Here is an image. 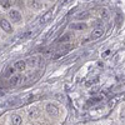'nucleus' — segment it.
<instances>
[{
	"instance_id": "9",
	"label": "nucleus",
	"mask_w": 125,
	"mask_h": 125,
	"mask_svg": "<svg viewBox=\"0 0 125 125\" xmlns=\"http://www.w3.org/2000/svg\"><path fill=\"white\" fill-rule=\"evenodd\" d=\"M70 28L74 29V30H83V29L86 28V25H85L84 23H78V24H71Z\"/></svg>"
},
{
	"instance_id": "20",
	"label": "nucleus",
	"mask_w": 125,
	"mask_h": 125,
	"mask_svg": "<svg viewBox=\"0 0 125 125\" xmlns=\"http://www.w3.org/2000/svg\"><path fill=\"white\" fill-rule=\"evenodd\" d=\"M3 95H4V93H3L1 90H0V96H3Z\"/></svg>"
},
{
	"instance_id": "17",
	"label": "nucleus",
	"mask_w": 125,
	"mask_h": 125,
	"mask_svg": "<svg viewBox=\"0 0 125 125\" xmlns=\"http://www.w3.org/2000/svg\"><path fill=\"white\" fill-rule=\"evenodd\" d=\"M35 62H36V58H30V59H29V64L35 65Z\"/></svg>"
},
{
	"instance_id": "6",
	"label": "nucleus",
	"mask_w": 125,
	"mask_h": 125,
	"mask_svg": "<svg viewBox=\"0 0 125 125\" xmlns=\"http://www.w3.org/2000/svg\"><path fill=\"white\" fill-rule=\"evenodd\" d=\"M25 68H26V61H25V60H19V61L15 62V69L23 71Z\"/></svg>"
},
{
	"instance_id": "3",
	"label": "nucleus",
	"mask_w": 125,
	"mask_h": 125,
	"mask_svg": "<svg viewBox=\"0 0 125 125\" xmlns=\"http://www.w3.org/2000/svg\"><path fill=\"white\" fill-rule=\"evenodd\" d=\"M9 16H10V19H11L13 21H15V23L20 21V19H21V14H20L18 10H10V11H9Z\"/></svg>"
},
{
	"instance_id": "13",
	"label": "nucleus",
	"mask_w": 125,
	"mask_h": 125,
	"mask_svg": "<svg viewBox=\"0 0 125 125\" xmlns=\"http://www.w3.org/2000/svg\"><path fill=\"white\" fill-rule=\"evenodd\" d=\"M76 18H78V19H86V18H89V14L85 13V11H84V13H78V14H76Z\"/></svg>"
},
{
	"instance_id": "14",
	"label": "nucleus",
	"mask_w": 125,
	"mask_h": 125,
	"mask_svg": "<svg viewBox=\"0 0 125 125\" xmlns=\"http://www.w3.org/2000/svg\"><path fill=\"white\" fill-rule=\"evenodd\" d=\"M0 4H1V6L5 8V9H8L10 6V1H8V0H3V1H0Z\"/></svg>"
},
{
	"instance_id": "8",
	"label": "nucleus",
	"mask_w": 125,
	"mask_h": 125,
	"mask_svg": "<svg viewBox=\"0 0 125 125\" xmlns=\"http://www.w3.org/2000/svg\"><path fill=\"white\" fill-rule=\"evenodd\" d=\"M21 123H23V120L19 115H13L11 116V124L13 125H21Z\"/></svg>"
},
{
	"instance_id": "19",
	"label": "nucleus",
	"mask_w": 125,
	"mask_h": 125,
	"mask_svg": "<svg viewBox=\"0 0 125 125\" xmlns=\"http://www.w3.org/2000/svg\"><path fill=\"white\" fill-rule=\"evenodd\" d=\"M109 54H110V50H106V51H105V53H104V54H103V56H108Z\"/></svg>"
},
{
	"instance_id": "10",
	"label": "nucleus",
	"mask_w": 125,
	"mask_h": 125,
	"mask_svg": "<svg viewBox=\"0 0 125 125\" xmlns=\"http://www.w3.org/2000/svg\"><path fill=\"white\" fill-rule=\"evenodd\" d=\"M28 5H29L31 9H39V8H41V4H40L39 1H29Z\"/></svg>"
},
{
	"instance_id": "18",
	"label": "nucleus",
	"mask_w": 125,
	"mask_h": 125,
	"mask_svg": "<svg viewBox=\"0 0 125 125\" xmlns=\"http://www.w3.org/2000/svg\"><path fill=\"white\" fill-rule=\"evenodd\" d=\"M15 71V68H9L8 71H6V75H10V74H13V73Z\"/></svg>"
},
{
	"instance_id": "5",
	"label": "nucleus",
	"mask_w": 125,
	"mask_h": 125,
	"mask_svg": "<svg viewBox=\"0 0 125 125\" xmlns=\"http://www.w3.org/2000/svg\"><path fill=\"white\" fill-rule=\"evenodd\" d=\"M103 34H104L103 28H95L91 33V36H93V39H99V38L103 36Z\"/></svg>"
},
{
	"instance_id": "7",
	"label": "nucleus",
	"mask_w": 125,
	"mask_h": 125,
	"mask_svg": "<svg viewBox=\"0 0 125 125\" xmlns=\"http://www.w3.org/2000/svg\"><path fill=\"white\" fill-rule=\"evenodd\" d=\"M20 81H21V76L20 75H13L10 78V84L11 85H18Z\"/></svg>"
},
{
	"instance_id": "12",
	"label": "nucleus",
	"mask_w": 125,
	"mask_h": 125,
	"mask_svg": "<svg viewBox=\"0 0 125 125\" xmlns=\"http://www.w3.org/2000/svg\"><path fill=\"white\" fill-rule=\"evenodd\" d=\"M29 115H30V118H36V116L39 115V114H38V109H36V108H31Z\"/></svg>"
},
{
	"instance_id": "11",
	"label": "nucleus",
	"mask_w": 125,
	"mask_h": 125,
	"mask_svg": "<svg viewBox=\"0 0 125 125\" xmlns=\"http://www.w3.org/2000/svg\"><path fill=\"white\" fill-rule=\"evenodd\" d=\"M70 39H71V35L70 34H64L59 39V43H66V41H69Z\"/></svg>"
},
{
	"instance_id": "16",
	"label": "nucleus",
	"mask_w": 125,
	"mask_h": 125,
	"mask_svg": "<svg viewBox=\"0 0 125 125\" xmlns=\"http://www.w3.org/2000/svg\"><path fill=\"white\" fill-rule=\"evenodd\" d=\"M101 16H103L104 19L109 18V13H108V10H106V9H101Z\"/></svg>"
},
{
	"instance_id": "1",
	"label": "nucleus",
	"mask_w": 125,
	"mask_h": 125,
	"mask_svg": "<svg viewBox=\"0 0 125 125\" xmlns=\"http://www.w3.org/2000/svg\"><path fill=\"white\" fill-rule=\"evenodd\" d=\"M73 48H74V45H71V44H64V45H61L58 50H56V54H55V56H60L61 54H65L66 51H69V50H71Z\"/></svg>"
},
{
	"instance_id": "4",
	"label": "nucleus",
	"mask_w": 125,
	"mask_h": 125,
	"mask_svg": "<svg viewBox=\"0 0 125 125\" xmlns=\"http://www.w3.org/2000/svg\"><path fill=\"white\" fill-rule=\"evenodd\" d=\"M46 111L49 113V114H51V115H58V113H59V109L54 105V104H48L46 105Z\"/></svg>"
},
{
	"instance_id": "2",
	"label": "nucleus",
	"mask_w": 125,
	"mask_h": 125,
	"mask_svg": "<svg viewBox=\"0 0 125 125\" xmlns=\"http://www.w3.org/2000/svg\"><path fill=\"white\" fill-rule=\"evenodd\" d=\"M0 26H1V29L4 31H6V33H11L13 31L11 25H10V23L6 19H0Z\"/></svg>"
},
{
	"instance_id": "15",
	"label": "nucleus",
	"mask_w": 125,
	"mask_h": 125,
	"mask_svg": "<svg viewBox=\"0 0 125 125\" xmlns=\"http://www.w3.org/2000/svg\"><path fill=\"white\" fill-rule=\"evenodd\" d=\"M120 119H121V121L123 123H125V106L121 109V111H120Z\"/></svg>"
}]
</instances>
